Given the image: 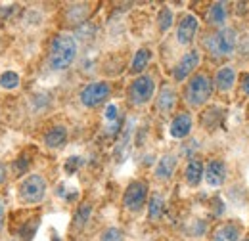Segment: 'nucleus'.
<instances>
[{
	"label": "nucleus",
	"instance_id": "b1692460",
	"mask_svg": "<svg viewBox=\"0 0 249 241\" xmlns=\"http://www.w3.org/2000/svg\"><path fill=\"white\" fill-rule=\"evenodd\" d=\"M38 224H40L38 216H31L25 222H21L18 232H16V241H33L36 230H38Z\"/></svg>",
	"mask_w": 249,
	"mask_h": 241
},
{
	"label": "nucleus",
	"instance_id": "9d476101",
	"mask_svg": "<svg viewBox=\"0 0 249 241\" xmlns=\"http://www.w3.org/2000/svg\"><path fill=\"white\" fill-rule=\"evenodd\" d=\"M177 167H178V157H177L175 153H165V155H161V157L157 159L156 169H154V176H156V180L169 182L171 178H173Z\"/></svg>",
	"mask_w": 249,
	"mask_h": 241
},
{
	"label": "nucleus",
	"instance_id": "7c9ffc66",
	"mask_svg": "<svg viewBox=\"0 0 249 241\" xmlns=\"http://www.w3.org/2000/svg\"><path fill=\"white\" fill-rule=\"evenodd\" d=\"M104 117L106 120L111 124V122H115V120H119V107L115 105V103H107L106 105V113H104Z\"/></svg>",
	"mask_w": 249,
	"mask_h": 241
},
{
	"label": "nucleus",
	"instance_id": "6e6552de",
	"mask_svg": "<svg viewBox=\"0 0 249 241\" xmlns=\"http://www.w3.org/2000/svg\"><path fill=\"white\" fill-rule=\"evenodd\" d=\"M199 63H201V52L196 50V48L188 50L186 54L177 61V65L173 67V81L175 83H184V81H188L197 71Z\"/></svg>",
	"mask_w": 249,
	"mask_h": 241
},
{
	"label": "nucleus",
	"instance_id": "7ed1b4c3",
	"mask_svg": "<svg viewBox=\"0 0 249 241\" xmlns=\"http://www.w3.org/2000/svg\"><path fill=\"white\" fill-rule=\"evenodd\" d=\"M213 92H215V85L207 73H203V71L194 73L184 86V102L188 107L199 109L211 100Z\"/></svg>",
	"mask_w": 249,
	"mask_h": 241
},
{
	"label": "nucleus",
	"instance_id": "f257e3e1",
	"mask_svg": "<svg viewBox=\"0 0 249 241\" xmlns=\"http://www.w3.org/2000/svg\"><path fill=\"white\" fill-rule=\"evenodd\" d=\"M77 54H79L77 38L69 33H58L52 36L48 44V54H46L48 67L52 71H65L77 60Z\"/></svg>",
	"mask_w": 249,
	"mask_h": 241
},
{
	"label": "nucleus",
	"instance_id": "c9c22d12",
	"mask_svg": "<svg viewBox=\"0 0 249 241\" xmlns=\"http://www.w3.org/2000/svg\"><path fill=\"white\" fill-rule=\"evenodd\" d=\"M0 50H2V36H0Z\"/></svg>",
	"mask_w": 249,
	"mask_h": 241
},
{
	"label": "nucleus",
	"instance_id": "f3484780",
	"mask_svg": "<svg viewBox=\"0 0 249 241\" xmlns=\"http://www.w3.org/2000/svg\"><path fill=\"white\" fill-rule=\"evenodd\" d=\"M242 236V224L236 222V220H230V222H222L218 224L217 228L213 230V241H240Z\"/></svg>",
	"mask_w": 249,
	"mask_h": 241
},
{
	"label": "nucleus",
	"instance_id": "ddd939ff",
	"mask_svg": "<svg viewBox=\"0 0 249 241\" xmlns=\"http://www.w3.org/2000/svg\"><path fill=\"white\" fill-rule=\"evenodd\" d=\"M178 102V96H177V90L171 86V85H163L159 92H157L156 98V111L161 113V115H169L175 105Z\"/></svg>",
	"mask_w": 249,
	"mask_h": 241
},
{
	"label": "nucleus",
	"instance_id": "a878e982",
	"mask_svg": "<svg viewBox=\"0 0 249 241\" xmlns=\"http://www.w3.org/2000/svg\"><path fill=\"white\" fill-rule=\"evenodd\" d=\"M29 167H31V157H29L27 153H21V155H18V157L14 159V163H12V171H14V176H16V178H21V176H25V174H27V171H29Z\"/></svg>",
	"mask_w": 249,
	"mask_h": 241
},
{
	"label": "nucleus",
	"instance_id": "6ab92c4d",
	"mask_svg": "<svg viewBox=\"0 0 249 241\" xmlns=\"http://www.w3.org/2000/svg\"><path fill=\"white\" fill-rule=\"evenodd\" d=\"M234 83H236V71L230 65L220 67L217 73H215L213 85H215V88L218 92H230L234 88Z\"/></svg>",
	"mask_w": 249,
	"mask_h": 241
},
{
	"label": "nucleus",
	"instance_id": "f704fd0d",
	"mask_svg": "<svg viewBox=\"0 0 249 241\" xmlns=\"http://www.w3.org/2000/svg\"><path fill=\"white\" fill-rule=\"evenodd\" d=\"M52 241H63L60 236H56V234H52Z\"/></svg>",
	"mask_w": 249,
	"mask_h": 241
},
{
	"label": "nucleus",
	"instance_id": "9b49d317",
	"mask_svg": "<svg viewBox=\"0 0 249 241\" xmlns=\"http://www.w3.org/2000/svg\"><path fill=\"white\" fill-rule=\"evenodd\" d=\"M226 176H228V169H226V163H224V161H220V159H211V161H207L203 178L207 180L209 186H213V188L222 186V184L226 182Z\"/></svg>",
	"mask_w": 249,
	"mask_h": 241
},
{
	"label": "nucleus",
	"instance_id": "20e7f679",
	"mask_svg": "<svg viewBox=\"0 0 249 241\" xmlns=\"http://www.w3.org/2000/svg\"><path fill=\"white\" fill-rule=\"evenodd\" d=\"M48 191V184L42 174H27L18 184V199L23 205H38L44 201Z\"/></svg>",
	"mask_w": 249,
	"mask_h": 241
},
{
	"label": "nucleus",
	"instance_id": "412c9836",
	"mask_svg": "<svg viewBox=\"0 0 249 241\" xmlns=\"http://www.w3.org/2000/svg\"><path fill=\"white\" fill-rule=\"evenodd\" d=\"M152 61V50L150 48H140L136 50V54L132 56V61H130V67H128V73L130 75H144V71L148 69Z\"/></svg>",
	"mask_w": 249,
	"mask_h": 241
},
{
	"label": "nucleus",
	"instance_id": "72a5a7b5",
	"mask_svg": "<svg viewBox=\"0 0 249 241\" xmlns=\"http://www.w3.org/2000/svg\"><path fill=\"white\" fill-rule=\"evenodd\" d=\"M242 90L246 96H249V73H246L244 77H242Z\"/></svg>",
	"mask_w": 249,
	"mask_h": 241
},
{
	"label": "nucleus",
	"instance_id": "4468645a",
	"mask_svg": "<svg viewBox=\"0 0 249 241\" xmlns=\"http://www.w3.org/2000/svg\"><path fill=\"white\" fill-rule=\"evenodd\" d=\"M67 140H69V130H67V126H63V124H54V126H50V128L44 132V136H42V142H44V146H46L48 150H62L63 146L67 144Z\"/></svg>",
	"mask_w": 249,
	"mask_h": 241
},
{
	"label": "nucleus",
	"instance_id": "f03ea898",
	"mask_svg": "<svg viewBox=\"0 0 249 241\" xmlns=\"http://www.w3.org/2000/svg\"><path fill=\"white\" fill-rule=\"evenodd\" d=\"M201 46L207 52V56L211 60H226L236 52L238 46V31L234 27H220L207 34H203L201 38Z\"/></svg>",
	"mask_w": 249,
	"mask_h": 241
},
{
	"label": "nucleus",
	"instance_id": "aec40b11",
	"mask_svg": "<svg viewBox=\"0 0 249 241\" xmlns=\"http://www.w3.org/2000/svg\"><path fill=\"white\" fill-rule=\"evenodd\" d=\"M203 172H205V165L201 159H190L184 169V180L188 186L196 188L199 186V182L203 180Z\"/></svg>",
	"mask_w": 249,
	"mask_h": 241
},
{
	"label": "nucleus",
	"instance_id": "c85d7f7f",
	"mask_svg": "<svg viewBox=\"0 0 249 241\" xmlns=\"http://www.w3.org/2000/svg\"><path fill=\"white\" fill-rule=\"evenodd\" d=\"M100 241H124L123 230L117 226H109L100 234Z\"/></svg>",
	"mask_w": 249,
	"mask_h": 241
},
{
	"label": "nucleus",
	"instance_id": "a211bd4d",
	"mask_svg": "<svg viewBox=\"0 0 249 241\" xmlns=\"http://www.w3.org/2000/svg\"><path fill=\"white\" fill-rule=\"evenodd\" d=\"M132 134H134V122H132V119H130L123 126L121 134H119V142H117V146H115V151H113V157H115V161H119V163H121V161H124V157L128 155Z\"/></svg>",
	"mask_w": 249,
	"mask_h": 241
},
{
	"label": "nucleus",
	"instance_id": "bb28decb",
	"mask_svg": "<svg viewBox=\"0 0 249 241\" xmlns=\"http://www.w3.org/2000/svg\"><path fill=\"white\" fill-rule=\"evenodd\" d=\"M173 23H175L173 10H171L169 6H163V8L159 10V14H157V27H159L161 33H167V31L173 27Z\"/></svg>",
	"mask_w": 249,
	"mask_h": 241
},
{
	"label": "nucleus",
	"instance_id": "2f4dec72",
	"mask_svg": "<svg viewBox=\"0 0 249 241\" xmlns=\"http://www.w3.org/2000/svg\"><path fill=\"white\" fill-rule=\"evenodd\" d=\"M4 222H6V199L0 197V230L4 228Z\"/></svg>",
	"mask_w": 249,
	"mask_h": 241
},
{
	"label": "nucleus",
	"instance_id": "1a4fd4ad",
	"mask_svg": "<svg viewBox=\"0 0 249 241\" xmlns=\"http://www.w3.org/2000/svg\"><path fill=\"white\" fill-rule=\"evenodd\" d=\"M197 31H199V19L194 14H184L177 25V42L180 46H190L194 42Z\"/></svg>",
	"mask_w": 249,
	"mask_h": 241
},
{
	"label": "nucleus",
	"instance_id": "393cba45",
	"mask_svg": "<svg viewBox=\"0 0 249 241\" xmlns=\"http://www.w3.org/2000/svg\"><path fill=\"white\" fill-rule=\"evenodd\" d=\"M163 214H165V199L159 191H154L148 201V218L152 222H157V220H161Z\"/></svg>",
	"mask_w": 249,
	"mask_h": 241
},
{
	"label": "nucleus",
	"instance_id": "39448f33",
	"mask_svg": "<svg viewBox=\"0 0 249 241\" xmlns=\"http://www.w3.org/2000/svg\"><path fill=\"white\" fill-rule=\"evenodd\" d=\"M156 90V79L152 75L144 73V75H138L130 81V85L126 88V100L132 107H144L146 103H150L154 100Z\"/></svg>",
	"mask_w": 249,
	"mask_h": 241
},
{
	"label": "nucleus",
	"instance_id": "e433bc0d",
	"mask_svg": "<svg viewBox=\"0 0 249 241\" xmlns=\"http://www.w3.org/2000/svg\"><path fill=\"white\" fill-rule=\"evenodd\" d=\"M242 241H249V238H246V240H242Z\"/></svg>",
	"mask_w": 249,
	"mask_h": 241
},
{
	"label": "nucleus",
	"instance_id": "4be33fe9",
	"mask_svg": "<svg viewBox=\"0 0 249 241\" xmlns=\"http://www.w3.org/2000/svg\"><path fill=\"white\" fill-rule=\"evenodd\" d=\"M222 119H224V109L211 105L201 113V126L207 130H215L222 124Z\"/></svg>",
	"mask_w": 249,
	"mask_h": 241
},
{
	"label": "nucleus",
	"instance_id": "423d86ee",
	"mask_svg": "<svg viewBox=\"0 0 249 241\" xmlns=\"http://www.w3.org/2000/svg\"><path fill=\"white\" fill-rule=\"evenodd\" d=\"M150 199V186L144 180H132L123 191V207L128 212H138L142 211L148 205Z\"/></svg>",
	"mask_w": 249,
	"mask_h": 241
},
{
	"label": "nucleus",
	"instance_id": "0eeeda50",
	"mask_svg": "<svg viewBox=\"0 0 249 241\" xmlns=\"http://www.w3.org/2000/svg\"><path fill=\"white\" fill-rule=\"evenodd\" d=\"M111 96V85L107 81H94L85 85L79 92V102L83 107L94 109L98 105H102L104 102H107Z\"/></svg>",
	"mask_w": 249,
	"mask_h": 241
},
{
	"label": "nucleus",
	"instance_id": "473e14b6",
	"mask_svg": "<svg viewBox=\"0 0 249 241\" xmlns=\"http://www.w3.org/2000/svg\"><path fill=\"white\" fill-rule=\"evenodd\" d=\"M8 174H10V172H8V167H6V165L0 161V186H4V184H6V180H8Z\"/></svg>",
	"mask_w": 249,
	"mask_h": 241
},
{
	"label": "nucleus",
	"instance_id": "f8f14e48",
	"mask_svg": "<svg viewBox=\"0 0 249 241\" xmlns=\"http://www.w3.org/2000/svg\"><path fill=\"white\" fill-rule=\"evenodd\" d=\"M192 126H194V119L188 111H180L177 113L173 120H171V126H169V132L175 140H186L192 132Z\"/></svg>",
	"mask_w": 249,
	"mask_h": 241
},
{
	"label": "nucleus",
	"instance_id": "c756f323",
	"mask_svg": "<svg viewBox=\"0 0 249 241\" xmlns=\"http://www.w3.org/2000/svg\"><path fill=\"white\" fill-rule=\"evenodd\" d=\"M83 165H85V159H83L81 155H71V157H67V161H65L63 169H65V172H67V174H75Z\"/></svg>",
	"mask_w": 249,
	"mask_h": 241
},
{
	"label": "nucleus",
	"instance_id": "cd10ccee",
	"mask_svg": "<svg viewBox=\"0 0 249 241\" xmlns=\"http://www.w3.org/2000/svg\"><path fill=\"white\" fill-rule=\"evenodd\" d=\"M19 83H21V79H19V75L16 71H4L0 75V86L4 90H16L19 86Z\"/></svg>",
	"mask_w": 249,
	"mask_h": 241
},
{
	"label": "nucleus",
	"instance_id": "dca6fc26",
	"mask_svg": "<svg viewBox=\"0 0 249 241\" xmlns=\"http://www.w3.org/2000/svg\"><path fill=\"white\" fill-rule=\"evenodd\" d=\"M90 16V4H83V2H75V4H69L67 10H65V21L71 25V27H81L87 23Z\"/></svg>",
	"mask_w": 249,
	"mask_h": 241
},
{
	"label": "nucleus",
	"instance_id": "2eb2a0df",
	"mask_svg": "<svg viewBox=\"0 0 249 241\" xmlns=\"http://www.w3.org/2000/svg\"><path fill=\"white\" fill-rule=\"evenodd\" d=\"M228 8L230 4L228 2H213L207 10H205V21L209 27H215L220 29L226 25V19H228Z\"/></svg>",
	"mask_w": 249,
	"mask_h": 241
},
{
	"label": "nucleus",
	"instance_id": "5701e85b",
	"mask_svg": "<svg viewBox=\"0 0 249 241\" xmlns=\"http://www.w3.org/2000/svg\"><path fill=\"white\" fill-rule=\"evenodd\" d=\"M90 216H92V203L83 201V203H81V205L75 209V212H73L71 228H73V230H83V228L89 224Z\"/></svg>",
	"mask_w": 249,
	"mask_h": 241
}]
</instances>
